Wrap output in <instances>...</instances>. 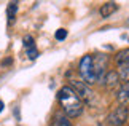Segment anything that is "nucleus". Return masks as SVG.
Wrapping results in <instances>:
<instances>
[{
  "label": "nucleus",
  "mask_w": 129,
  "mask_h": 126,
  "mask_svg": "<svg viewBox=\"0 0 129 126\" xmlns=\"http://www.w3.org/2000/svg\"><path fill=\"white\" fill-rule=\"evenodd\" d=\"M57 100L61 104L67 118H77L83 112V100L73 91L72 86H62L57 93Z\"/></svg>",
  "instance_id": "f257e3e1"
},
{
  "label": "nucleus",
  "mask_w": 129,
  "mask_h": 126,
  "mask_svg": "<svg viewBox=\"0 0 129 126\" xmlns=\"http://www.w3.org/2000/svg\"><path fill=\"white\" fill-rule=\"evenodd\" d=\"M78 73H80L83 83H86L88 86L97 83L96 72H94V62H92V56H91V54H86V56L81 58L80 65H78Z\"/></svg>",
  "instance_id": "f03ea898"
},
{
  "label": "nucleus",
  "mask_w": 129,
  "mask_h": 126,
  "mask_svg": "<svg viewBox=\"0 0 129 126\" xmlns=\"http://www.w3.org/2000/svg\"><path fill=\"white\" fill-rule=\"evenodd\" d=\"M70 86L73 88V91L78 94V97L81 100H85L86 104H92V99H94V93L91 86H88L86 83L83 82H78V80H72V85Z\"/></svg>",
  "instance_id": "7ed1b4c3"
},
{
  "label": "nucleus",
  "mask_w": 129,
  "mask_h": 126,
  "mask_svg": "<svg viewBox=\"0 0 129 126\" xmlns=\"http://www.w3.org/2000/svg\"><path fill=\"white\" fill-rule=\"evenodd\" d=\"M127 115H129V110L126 105H120L116 107L113 112L108 115V123L112 126H123L127 120Z\"/></svg>",
  "instance_id": "20e7f679"
},
{
  "label": "nucleus",
  "mask_w": 129,
  "mask_h": 126,
  "mask_svg": "<svg viewBox=\"0 0 129 126\" xmlns=\"http://www.w3.org/2000/svg\"><path fill=\"white\" fill-rule=\"evenodd\" d=\"M92 62H94V72H96V80L99 83L104 82V77L107 73V56L104 54H97L96 58L92 56Z\"/></svg>",
  "instance_id": "39448f33"
},
{
  "label": "nucleus",
  "mask_w": 129,
  "mask_h": 126,
  "mask_svg": "<svg viewBox=\"0 0 129 126\" xmlns=\"http://www.w3.org/2000/svg\"><path fill=\"white\" fill-rule=\"evenodd\" d=\"M102 83H105V86L108 89H113V88H116L118 85H120V75H118V72H115V70H110V72L105 73Z\"/></svg>",
  "instance_id": "423d86ee"
},
{
  "label": "nucleus",
  "mask_w": 129,
  "mask_h": 126,
  "mask_svg": "<svg viewBox=\"0 0 129 126\" xmlns=\"http://www.w3.org/2000/svg\"><path fill=\"white\" fill-rule=\"evenodd\" d=\"M115 62H116V67L118 69H124L129 65V48L126 49H123V51H120L116 54V58H115Z\"/></svg>",
  "instance_id": "0eeeda50"
},
{
  "label": "nucleus",
  "mask_w": 129,
  "mask_h": 126,
  "mask_svg": "<svg viewBox=\"0 0 129 126\" xmlns=\"http://www.w3.org/2000/svg\"><path fill=\"white\" fill-rule=\"evenodd\" d=\"M118 10V5L115 2H107V3H104L101 10H99V13H101V16L102 18H108V16H112L113 13H115Z\"/></svg>",
  "instance_id": "6e6552de"
},
{
  "label": "nucleus",
  "mask_w": 129,
  "mask_h": 126,
  "mask_svg": "<svg viewBox=\"0 0 129 126\" xmlns=\"http://www.w3.org/2000/svg\"><path fill=\"white\" fill-rule=\"evenodd\" d=\"M118 102H120V105H126L129 104V83H124L123 86L120 88V91H118Z\"/></svg>",
  "instance_id": "1a4fd4ad"
},
{
  "label": "nucleus",
  "mask_w": 129,
  "mask_h": 126,
  "mask_svg": "<svg viewBox=\"0 0 129 126\" xmlns=\"http://www.w3.org/2000/svg\"><path fill=\"white\" fill-rule=\"evenodd\" d=\"M16 11H18V3L11 2V3L8 5V10H7V13H8V21H10V22L14 21V18H16Z\"/></svg>",
  "instance_id": "9d476101"
},
{
  "label": "nucleus",
  "mask_w": 129,
  "mask_h": 126,
  "mask_svg": "<svg viewBox=\"0 0 129 126\" xmlns=\"http://www.w3.org/2000/svg\"><path fill=\"white\" fill-rule=\"evenodd\" d=\"M56 126H73L70 123V120H69L67 117H64V115H59V117L56 118Z\"/></svg>",
  "instance_id": "9b49d317"
},
{
  "label": "nucleus",
  "mask_w": 129,
  "mask_h": 126,
  "mask_svg": "<svg viewBox=\"0 0 129 126\" xmlns=\"http://www.w3.org/2000/svg\"><path fill=\"white\" fill-rule=\"evenodd\" d=\"M54 37H56V40H66L67 31H66V29H57L56 34H54Z\"/></svg>",
  "instance_id": "f8f14e48"
},
{
  "label": "nucleus",
  "mask_w": 129,
  "mask_h": 126,
  "mask_svg": "<svg viewBox=\"0 0 129 126\" xmlns=\"http://www.w3.org/2000/svg\"><path fill=\"white\" fill-rule=\"evenodd\" d=\"M27 56L30 58V59H35L38 56V51H37V48L35 46H32V48H27Z\"/></svg>",
  "instance_id": "ddd939ff"
},
{
  "label": "nucleus",
  "mask_w": 129,
  "mask_h": 126,
  "mask_svg": "<svg viewBox=\"0 0 129 126\" xmlns=\"http://www.w3.org/2000/svg\"><path fill=\"white\" fill-rule=\"evenodd\" d=\"M3 107H5V104H3V100H0V112L3 110Z\"/></svg>",
  "instance_id": "4468645a"
},
{
  "label": "nucleus",
  "mask_w": 129,
  "mask_h": 126,
  "mask_svg": "<svg viewBox=\"0 0 129 126\" xmlns=\"http://www.w3.org/2000/svg\"><path fill=\"white\" fill-rule=\"evenodd\" d=\"M127 26H129V19H127Z\"/></svg>",
  "instance_id": "2eb2a0df"
}]
</instances>
